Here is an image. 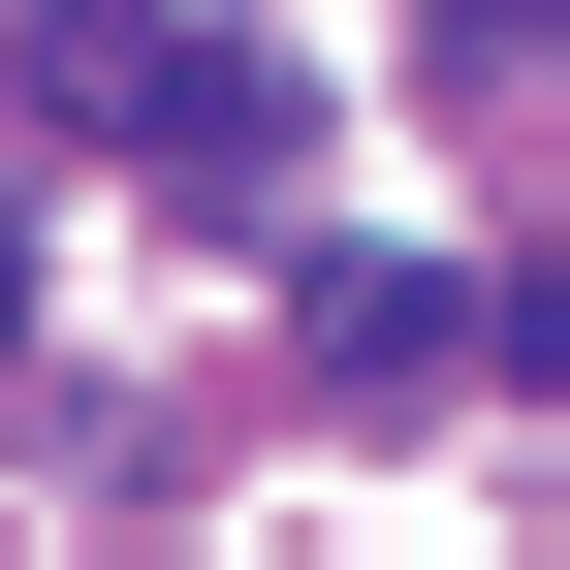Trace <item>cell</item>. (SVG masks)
<instances>
[{"label":"cell","instance_id":"6da1fadb","mask_svg":"<svg viewBox=\"0 0 570 570\" xmlns=\"http://www.w3.org/2000/svg\"><path fill=\"white\" fill-rule=\"evenodd\" d=\"M127 127H159L223 223H285V190H317V96H285V63H190V32H159V96H127Z\"/></svg>","mask_w":570,"mask_h":570},{"label":"cell","instance_id":"7a4b0ae2","mask_svg":"<svg viewBox=\"0 0 570 570\" xmlns=\"http://www.w3.org/2000/svg\"><path fill=\"white\" fill-rule=\"evenodd\" d=\"M0 96H32V127H127V96H159V32H127V0H32V63H0Z\"/></svg>","mask_w":570,"mask_h":570},{"label":"cell","instance_id":"3957f363","mask_svg":"<svg viewBox=\"0 0 570 570\" xmlns=\"http://www.w3.org/2000/svg\"><path fill=\"white\" fill-rule=\"evenodd\" d=\"M0 348H32V223H0Z\"/></svg>","mask_w":570,"mask_h":570}]
</instances>
